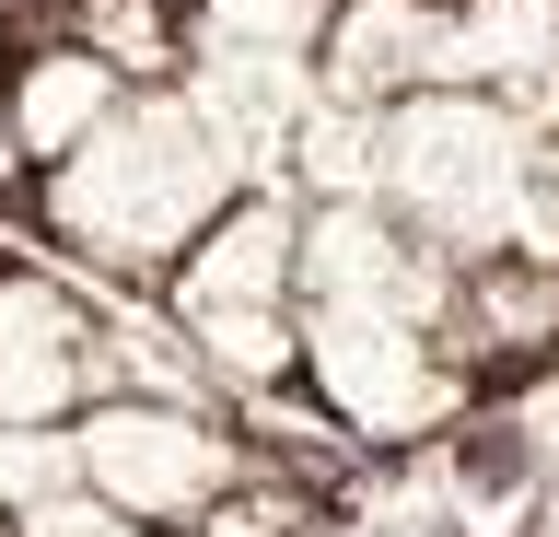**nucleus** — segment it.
<instances>
[{
  "instance_id": "1",
  "label": "nucleus",
  "mask_w": 559,
  "mask_h": 537,
  "mask_svg": "<svg viewBox=\"0 0 559 537\" xmlns=\"http://www.w3.org/2000/svg\"><path fill=\"white\" fill-rule=\"evenodd\" d=\"M234 152L210 141V117L187 106V82H140L94 141L47 164L24 199V246H47L59 269L105 281L117 304H152L175 257L234 211Z\"/></svg>"
},
{
  "instance_id": "2",
  "label": "nucleus",
  "mask_w": 559,
  "mask_h": 537,
  "mask_svg": "<svg viewBox=\"0 0 559 537\" xmlns=\"http://www.w3.org/2000/svg\"><path fill=\"white\" fill-rule=\"evenodd\" d=\"M536 164H548V129L501 94H408V106L373 117V199L408 222L419 246L443 257H513L524 246V211H536Z\"/></svg>"
},
{
  "instance_id": "3",
  "label": "nucleus",
  "mask_w": 559,
  "mask_h": 537,
  "mask_svg": "<svg viewBox=\"0 0 559 537\" xmlns=\"http://www.w3.org/2000/svg\"><path fill=\"white\" fill-rule=\"evenodd\" d=\"M304 397L349 456H419L489 409L478 362L419 316H349V304H304Z\"/></svg>"
},
{
  "instance_id": "4",
  "label": "nucleus",
  "mask_w": 559,
  "mask_h": 537,
  "mask_svg": "<svg viewBox=\"0 0 559 537\" xmlns=\"http://www.w3.org/2000/svg\"><path fill=\"white\" fill-rule=\"evenodd\" d=\"M70 432H82V491L105 514H129V526H164V537H187L257 467L245 409H222L210 386H117Z\"/></svg>"
},
{
  "instance_id": "5",
  "label": "nucleus",
  "mask_w": 559,
  "mask_h": 537,
  "mask_svg": "<svg viewBox=\"0 0 559 537\" xmlns=\"http://www.w3.org/2000/svg\"><path fill=\"white\" fill-rule=\"evenodd\" d=\"M304 304V199L292 187H234V211L152 281L164 327H210V316H280Z\"/></svg>"
},
{
  "instance_id": "6",
  "label": "nucleus",
  "mask_w": 559,
  "mask_h": 537,
  "mask_svg": "<svg viewBox=\"0 0 559 537\" xmlns=\"http://www.w3.org/2000/svg\"><path fill=\"white\" fill-rule=\"evenodd\" d=\"M129 94H140V82L117 71L105 47L59 36V24H35L24 59L0 71V129H12V152H24V176H47V164H70V152L94 141V129L129 106Z\"/></svg>"
},
{
  "instance_id": "7",
  "label": "nucleus",
  "mask_w": 559,
  "mask_h": 537,
  "mask_svg": "<svg viewBox=\"0 0 559 537\" xmlns=\"http://www.w3.org/2000/svg\"><path fill=\"white\" fill-rule=\"evenodd\" d=\"M443 82V0H338V24L314 47V94L326 106H408Z\"/></svg>"
},
{
  "instance_id": "8",
  "label": "nucleus",
  "mask_w": 559,
  "mask_h": 537,
  "mask_svg": "<svg viewBox=\"0 0 559 537\" xmlns=\"http://www.w3.org/2000/svg\"><path fill=\"white\" fill-rule=\"evenodd\" d=\"M187 537H349V491L257 444V467H245V479H234L222 502H210V514H199Z\"/></svg>"
},
{
  "instance_id": "9",
  "label": "nucleus",
  "mask_w": 559,
  "mask_h": 537,
  "mask_svg": "<svg viewBox=\"0 0 559 537\" xmlns=\"http://www.w3.org/2000/svg\"><path fill=\"white\" fill-rule=\"evenodd\" d=\"M338 0H187V59H314Z\"/></svg>"
},
{
  "instance_id": "10",
  "label": "nucleus",
  "mask_w": 559,
  "mask_h": 537,
  "mask_svg": "<svg viewBox=\"0 0 559 537\" xmlns=\"http://www.w3.org/2000/svg\"><path fill=\"white\" fill-rule=\"evenodd\" d=\"M82 491V432H0V514H35V502Z\"/></svg>"
},
{
  "instance_id": "11",
  "label": "nucleus",
  "mask_w": 559,
  "mask_h": 537,
  "mask_svg": "<svg viewBox=\"0 0 559 537\" xmlns=\"http://www.w3.org/2000/svg\"><path fill=\"white\" fill-rule=\"evenodd\" d=\"M24 36H35V24H24V0H0V71L24 59Z\"/></svg>"
},
{
  "instance_id": "12",
  "label": "nucleus",
  "mask_w": 559,
  "mask_h": 537,
  "mask_svg": "<svg viewBox=\"0 0 559 537\" xmlns=\"http://www.w3.org/2000/svg\"><path fill=\"white\" fill-rule=\"evenodd\" d=\"M349 537H419V526H349Z\"/></svg>"
},
{
  "instance_id": "13",
  "label": "nucleus",
  "mask_w": 559,
  "mask_h": 537,
  "mask_svg": "<svg viewBox=\"0 0 559 537\" xmlns=\"http://www.w3.org/2000/svg\"><path fill=\"white\" fill-rule=\"evenodd\" d=\"M140 537H164V526H140Z\"/></svg>"
}]
</instances>
